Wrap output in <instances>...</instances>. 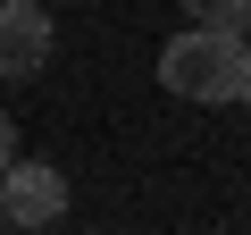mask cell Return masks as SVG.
Segmentation results:
<instances>
[{"label":"cell","mask_w":251,"mask_h":235,"mask_svg":"<svg viewBox=\"0 0 251 235\" xmlns=\"http://www.w3.org/2000/svg\"><path fill=\"white\" fill-rule=\"evenodd\" d=\"M234 109H243V118H251V92H243V101H234Z\"/></svg>","instance_id":"8992f818"},{"label":"cell","mask_w":251,"mask_h":235,"mask_svg":"<svg viewBox=\"0 0 251 235\" xmlns=\"http://www.w3.org/2000/svg\"><path fill=\"white\" fill-rule=\"evenodd\" d=\"M184 17L193 26H243L251 34V0H184Z\"/></svg>","instance_id":"277c9868"},{"label":"cell","mask_w":251,"mask_h":235,"mask_svg":"<svg viewBox=\"0 0 251 235\" xmlns=\"http://www.w3.org/2000/svg\"><path fill=\"white\" fill-rule=\"evenodd\" d=\"M159 84L176 101H193V109H234L251 92V42H243V26H184V34H168Z\"/></svg>","instance_id":"6da1fadb"},{"label":"cell","mask_w":251,"mask_h":235,"mask_svg":"<svg viewBox=\"0 0 251 235\" xmlns=\"http://www.w3.org/2000/svg\"><path fill=\"white\" fill-rule=\"evenodd\" d=\"M9 151H17V118L0 109V160H9Z\"/></svg>","instance_id":"5b68a950"},{"label":"cell","mask_w":251,"mask_h":235,"mask_svg":"<svg viewBox=\"0 0 251 235\" xmlns=\"http://www.w3.org/2000/svg\"><path fill=\"white\" fill-rule=\"evenodd\" d=\"M50 67V0H0V76H42Z\"/></svg>","instance_id":"3957f363"},{"label":"cell","mask_w":251,"mask_h":235,"mask_svg":"<svg viewBox=\"0 0 251 235\" xmlns=\"http://www.w3.org/2000/svg\"><path fill=\"white\" fill-rule=\"evenodd\" d=\"M0 218L9 227H59L67 218V176L50 160H0Z\"/></svg>","instance_id":"7a4b0ae2"},{"label":"cell","mask_w":251,"mask_h":235,"mask_svg":"<svg viewBox=\"0 0 251 235\" xmlns=\"http://www.w3.org/2000/svg\"><path fill=\"white\" fill-rule=\"evenodd\" d=\"M0 227H9V218H0Z\"/></svg>","instance_id":"52a82bcc"}]
</instances>
